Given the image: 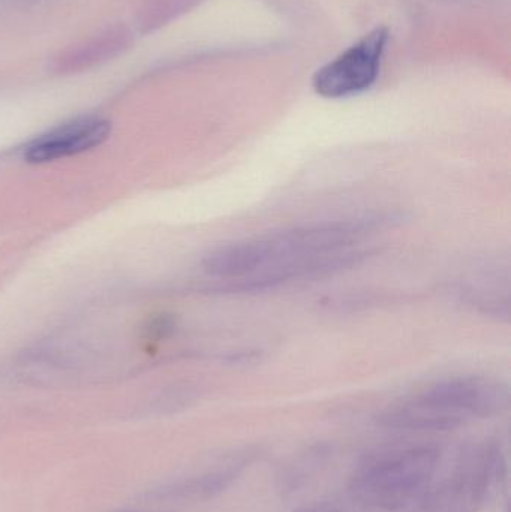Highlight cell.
<instances>
[{
    "mask_svg": "<svg viewBox=\"0 0 511 512\" xmlns=\"http://www.w3.org/2000/svg\"><path fill=\"white\" fill-rule=\"evenodd\" d=\"M383 222L368 216L315 222L239 240L210 251L203 270L242 289L273 288L347 267L359 256L350 249Z\"/></svg>",
    "mask_w": 511,
    "mask_h": 512,
    "instance_id": "1",
    "label": "cell"
},
{
    "mask_svg": "<svg viewBox=\"0 0 511 512\" xmlns=\"http://www.w3.org/2000/svg\"><path fill=\"white\" fill-rule=\"evenodd\" d=\"M507 406L509 390L500 382L482 376H456L390 406L380 415V423L390 429H455L473 418L500 414Z\"/></svg>",
    "mask_w": 511,
    "mask_h": 512,
    "instance_id": "2",
    "label": "cell"
},
{
    "mask_svg": "<svg viewBox=\"0 0 511 512\" xmlns=\"http://www.w3.org/2000/svg\"><path fill=\"white\" fill-rule=\"evenodd\" d=\"M438 451L413 447L371 460L353 478V493L363 504L396 511L423 498L437 471Z\"/></svg>",
    "mask_w": 511,
    "mask_h": 512,
    "instance_id": "3",
    "label": "cell"
},
{
    "mask_svg": "<svg viewBox=\"0 0 511 512\" xmlns=\"http://www.w3.org/2000/svg\"><path fill=\"white\" fill-rule=\"evenodd\" d=\"M389 41V30L377 27L351 45L332 62L315 72L312 86L327 99L360 95L374 86L380 75L381 60Z\"/></svg>",
    "mask_w": 511,
    "mask_h": 512,
    "instance_id": "4",
    "label": "cell"
},
{
    "mask_svg": "<svg viewBox=\"0 0 511 512\" xmlns=\"http://www.w3.org/2000/svg\"><path fill=\"white\" fill-rule=\"evenodd\" d=\"M494 460L486 450L465 454L455 474L423 495V512H476L491 483Z\"/></svg>",
    "mask_w": 511,
    "mask_h": 512,
    "instance_id": "5",
    "label": "cell"
},
{
    "mask_svg": "<svg viewBox=\"0 0 511 512\" xmlns=\"http://www.w3.org/2000/svg\"><path fill=\"white\" fill-rule=\"evenodd\" d=\"M110 132V122L102 117H78L35 138L24 150V159L30 164H47L80 155L101 146Z\"/></svg>",
    "mask_w": 511,
    "mask_h": 512,
    "instance_id": "6",
    "label": "cell"
},
{
    "mask_svg": "<svg viewBox=\"0 0 511 512\" xmlns=\"http://www.w3.org/2000/svg\"><path fill=\"white\" fill-rule=\"evenodd\" d=\"M294 512H342L336 505L332 504H317L311 507L300 508Z\"/></svg>",
    "mask_w": 511,
    "mask_h": 512,
    "instance_id": "7",
    "label": "cell"
}]
</instances>
